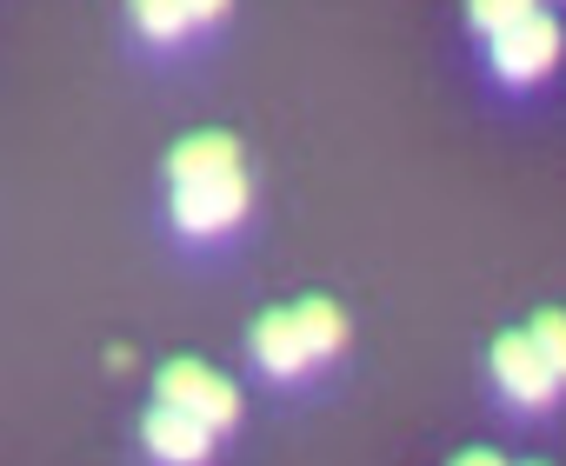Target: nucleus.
<instances>
[{"instance_id":"9","label":"nucleus","mask_w":566,"mask_h":466,"mask_svg":"<svg viewBox=\"0 0 566 466\" xmlns=\"http://www.w3.org/2000/svg\"><path fill=\"white\" fill-rule=\"evenodd\" d=\"M134 8V28L147 34V41H174V34H187L193 21H187V0H127Z\"/></svg>"},{"instance_id":"4","label":"nucleus","mask_w":566,"mask_h":466,"mask_svg":"<svg viewBox=\"0 0 566 466\" xmlns=\"http://www.w3.org/2000/svg\"><path fill=\"white\" fill-rule=\"evenodd\" d=\"M493 380H500V393H506L513 406H546V400L559 393V380H553V367L539 360V347H533L526 327L493 340Z\"/></svg>"},{"instance_id":"12","label":"nucleus","mask_w":566,"mask_h":466,"mask_svg":"<svg viewBox=\"0 0 566 466\" xmlns=\"http://www.w3.org/2000/svg\"><path fill=\"white\" fill-rule=\"evenodd\" d=\"M227 0H187V21H220Z\"/></svg>"},{"instance_id":"8","label":"nucleus","mask_w":566,"mask_h":466,"mask_svg":"<svg viewBox=\"0 0 566 466\" xmlns=\"http://www.w3.org/2000/svg\"><path fill=\"white\" fill-rule=\"evenodd\" d=\"M294 327H301L307 360H334V353L347 347V314H340L334 300H301V307H294Z\"/></svg>"},{"instance_id":"3","label":"nucleus","mask_w":566,"mask_h":466,"mask_svg":"<svg viewBox=\"0 0 566 466\" xmlns=\"http://www.w3.org/2000/svg\"><path fill=\"white\" fill-rule=\"evenodd\" d=\"M559 47H566L559 21H553V14H526V21H513L506 34H493V74L513 81V87H526V81H539V74L559 61Z\"/></svg>"},{"instance_id":"7","label":"nucleus","mask_w":566,"mask_h":466,"mask_svg":"<svg viewBox=\"0 0 566 466\" xmlns=\"http://www.w3.org/2000/svg\"><path fill=\"white\" fill-rule=\"evenodd\" d=\"M233 167H240V140L233 134H187L167 153V180L174 187H193V180H213V173H233Z\"/></svg>"},{"instance_id":"6","label":"nucleus","mask_w":566,"mask_h":466,"mask_svg":"<svg viewBox=\"0 0 566 466\" xmlns=\"http://www.w3.org/2000/svg\"><path fill=\"white\" fill-rule=\"evenodd\" d=\"M247 347H253V360H260L266 373H280V380H294V373L307 367V347H301L294 307H273V314H260V320L247 327Z\"/></svg>"},{"instance_id":"2","label":"nucleus","mask_w":566,"mask_h":466,"mask_svg":"<svg viewBox=\"0 0 566 466\" xmlns=\"http://www.w3.org/2000/svg\"><path fill=\"white\" fill-rule=\"evenodd\" d=\"M253 187H247V167L233 173H213V180H193V187H174V226L207 241V233H227L240 213H247Z\"/></svg>"},{"instance_id":"11","label":"nucleus","mask_w":566,"mask_h":466,"mask_svg":"<svg viewBox=\"0 0 566 466\" xmlns=\"http://www.w3.org/2000/svg\"><path fill=\"white\" fill-rule=\"evenodd\" d=\"M533 347H539V360L553 367V380H566V314L559 307H546V314H533Z\"/></svg>"},{"instance_id":"1","label":"nucleus","mask_w":566,"mask_h":466,"mask_svg":"<svg viewBox=\"0 0 566 466\" xmlns=\"http://www.w3.org/2000/svg\"><path fill=\"white\" fill-rule=\"evenodd\" d=\"M154 386H160V406H174V413L200 420L207 433H220V426H233V420H240V393H233V380H220V373H213V367H200V360H167Z\"/></svg>"},{"instance_id":"13","label":"nucleus","mask_w":566,"mask_h":466,"mask_svg":"<svg viewBox=\"0 0 566 466\" xmlns=\"http://www.w3.org/2000/svg\"><path fill=\"white\" fill-rule=\"evenodd\" d=\"M453 466H506V459H500V453H486V446H473V453H460Z\"/></svg>"},{"instance_id":"5","label":"nucleus","mask_w":566,"mask_h":466,"mask_svg":"<svg viewBox=\"0 0 566 466\" xmlns=\"http://www.w3.org/2000/svg\"><path fill=\"white\" fill-rule=\"evenodd\" d=\"M140 439H147V453H154L160 466H200V459L213 453V433H207L200 420L160 406V400H154V413L140 420Z\"/></svg>"},{"instance_id":"10","label":"nucleus","mask_w":566,"mask_h":466,"mask_svg":"<svg viewBox=\"0 0 566 466\" xmlns=\"http://www.w3.org/2000/svg\"><path fill=\"white\" fill-rule=\"evenodd\" d=\"M526 14H539V0H467V21L493 41V34H506L513 21H526Z\"/></svg>"}]
</instances>
